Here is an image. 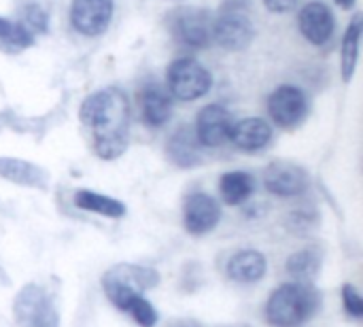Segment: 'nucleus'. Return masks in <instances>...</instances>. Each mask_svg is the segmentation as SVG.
Returning <instances> with one entry per match:
<instances>
[{"label": "nucleus", "instance_id": "nucleus-18", "mask_svg": "<svg viewBox=\"0 0 363 327\" xmlns=\"http://www.w3.org/2000/svg\"><path fill=\"white\" fill-rule=\"evenodd\" d=\"M0 179L30 189H47L49 187V172L34 162L0 155Z\"/></svg>", "mask_w": 363, "mask_h": 327}, {"label": "nucleus", "instance_id": "nucleus-21", "mask_svg": "<svg viewBox=\"0 0 363 327\" xmlns=\"http://www.w3.org/2000/svg\"><path fill=\"white\" fill-rule=\"evenodd\" d=\"M72 202L79 211L94 213V215H100L106 219H121L128 213V206L121 200L100 194V192H94V189H77L72 196Z\"/></svg>", "mask_w": 363, "mask_h": 327}, {"label": "nucleus", "instance_id": "nucleus-3", "mask_svg": "<svg viewBox=\"0 0 363 327\" xmlns=\"http://www.w3.org/2000/svg\"><path fill=\"white\" fill-rule=\"evenodd\" d=\"M251 0H223L213 15V43L223 51H245L255 38Z\"/></svg>", "mask_w": 363, "mask_h": 327}, {"label": "nucleus", "instance_id": "nucleus-30", "mask_svg": "<svg viewBox=\"0 0 363 327\" xmlns=\"http://www.w3.org/2000/svg\"><path fill=\"white\" fill-rule=\"evenodd\" d=\"M340 9H345V11H351L355 4H357V0H334Z\"/></svg>", "mask_w": 363, "mask_h": 327}, {"label": "nucleus", "instance_id": "nucleus-32", "mask_svg": "<svg viewBox=\"0 0 363 327\" xmlns=\"http://www.w3.org/2000/svg\"><path fill=\"white\" fill-rule=\"evenodd\" d=\"M228 327H251V326H242V323H240V326H228Z\"/></svg>", "mask_w": 363, "mask_h": 327}, {"label": "nucleus", "instance_id": "nucleus-22", "mask_svg": "<svg viewBox=\"0 0 363 327\" xmlns=\"http://www.w3.org/2000/svg\"><path fill=\"white\" fill-rule=\"evenodd\" d=\"M323 266V249L319 247H304L291 253L285 262V272L291 281L298 283H313Z\"/></svg>", "mask_w": 363, "mask_h": 327}, {"label": "nucleus", "instance_id": "nucleus-16", "mask_svg": "<svg viewBox=\"0 0 363 327\" xmlns=\"http://www.w3.org/2000/svg\"><path fill=\"white\" fill-rule=\"evenodd\" d=\"M102 292L117 311L125 313L138 327L157 326L160 315H157L155 306L145 298V294H138L132 289H119V287H108Z\"/></svg>", "mask_w": 363, "mask_h": 327}, {"label": "nucleus", "instance_id": "nucleus-25", "mask_svg": "<svg viewBox=\"0 0 363 327\" xmlns=\"http://www.w3.org/2000/svg\"><path fill=\"white\" fill-rule=\"evenodd\" d=\"M19 15H21L19 21H21L34 36L47 34V32H49V23H51L49 11H47L40 2H26V4L21 6Z\"/></svg>", "mask_w": 363, "mask_h": 327}, {"label": "nucleus", "instance_id": "nucleus-13", "mask_svg": "<svg viewBox=\"0 0 363 327\" xmlns=\"http://www.w3.org/2000/svg\"><path fill=\"white\" fill-rule=\"evenodd\" d=\"M274 140V126L264 117H245L232 123L230 140L238 151L255 155L266 151Z\"/></svg>", "mask_w": 363, "mask_h": 327}, {"label": "nucleus", "instance_id": "nucleus-9", "mask_svg": "<svg viewBox=\"0 0 363 327\" xmlns=\"http://www.w3.org/2000/svg\"><path fill=\"white\" fill-rule=\"evenodd\" d=\"M115 17V0H72L68 9L70 28L85 36H102Z\"/></svg>", "mask_w": 363, "mask_h": 327}, {"label": "nucleus", "instance_id": "nucleus-19", "mask_svg": "<svg viewBox=\"0 0 363 327\" xmlns=\"http://www.w3.org/2000/svg\"><path fill=\"white\" fill-rule=\"evenodd\" d=\"M166 155L177 168H196L202 164V147L191 126H179L166 140Z\"/></svg>", "mask_w": 363, "mask_h": 327}, {"label": "nucleus", "instance_id": "nucleus-10", "mask_svg": "<svg viewBox=\"0 0 363 327\" xmlns=\"http://www.w3.org/2000/svg\"><path fill=\"white\" fill-rule=\"evenodd\" d=\"M223 217L219 200L206 192H194L183 202V226L191 236L211 234Z\"/></svg>", "mask_w": 363, "mask_h": 327}, {"label": "nucleus", "instance_id": "nucleus-17", "mask_svg": "<svg viewBox=\"0 0 363 327\" xmlns=\"http://www.w3.org/2000/svg\"><path fill=\"white\" fill-rule=\"evenodd\" d=\"M268 275V257L257 249H240L225 262V277L238 285H255Z\"/></svg>", "mask_w": 363, "mask_h": 327}, {"label": "nucleus", "instance_id": "nucleus-28", "mask_svg": "<svg viewBox=\"0 0 363 327\" xmlns=\"http://www.w3.org/2000/svg\"><path fill=\"white\" fill-rule=\"evenodd\" d=\"M270 13H289L298 6V0H262Z\"/></svg>", "mask_w": 363, "mask_h": 327}, {"label": "nucleus", "instance_id": "nucleus-31", "mask_svg": "<svg viewBox=\"0 0 363 327\" xmlns=\"http://www.w3.org/2000/svg\"><path fill=\"white\" fill-rule=\"evenodd\" d=\"M0 285H9V277L4 275V270L0 268Z\"/></svg>", "mask_w": 363, "mask_h": 327}, {"label": "nucleus", "instance_id": "nucleus-20", "mask_svg": "<svg viewBox=\"0 0 363 327\" xmlns=\"http://www.w3.org/2000/svg\"><path fill=\"white\" fill-rule=\"evenodd\" d=\"M257 181L251 172L247 170H230L223 172L219 179V194L223 204L228 206H242L249 202L255 194Z\"/></svg>", "mask_w": 363, "mask_h": 327}, {"label": "nucleus", "instance_id": "nucleus-26", "mask_svg": "<svg viewBox=\"0 0 363 327\" xmlns=\"http://www.w3.org/2000/svg\"><path fill=\"white\" fill-rule=\"evenodd\" d=\"M340 298H342V309L345 313L355 319V321H362L363 319V298L362 294L357 292L355 285L347 283L342 289H340Z\"/></svg>", "mask_w": 363, "mask_h": 327}, {"label": "nucleus", "instance_id": "nucleus-5", "mask_svg": "<svg viewBox=\"0 0 363 327\" xmlns=\"http://www.w3.org/2000/svg\"><path fill=\"white\" fill-rule=\"evenodd\" d=\"M174 43L187 49H206L213 43V15L202 6H179L166 15Z\"/></svg>", "mask_w": 363, "mask_h": 327}, {"label": "nucleus", "instance_id": "nucleus-14", "mask_svg": "<svg viewBox=\"0 0 363 327\" xmlns=\"http://www.w3.org/2000/svg\"><path fill=\"white\" fill-rule=\"evenodd\" d=\"M172 96L157 81H147L138 92L140 119L147 128L160 130L172 119Z\"/></svg>", "mask_w": 363, "mask_h": 327}, {"label": "nucleus", "instance_id": "nucleus-8", "mask_svg": "<svg viewBox=\"0 0 363 327\" xmlns=\"http://www.w3.org/2000/svg\"><path fill=\"white\" fill-rule=\"evenodd\" d=\"M264 187L277 198H300L311 189V174L304 166L287 160H274L264 170Z\"/></svg>", "mask_w": 363, "mask_h": 327}, {"label": "nucleus", "instance_id": "nucleus-23", "mask_svg": "<svg viewBox=\"0 0 363 327\" xmlns=\"http://www.w3.org/2000/svg\"><path fill=\"white\" fill-rule=\"evenodd\" d=\"M362 34L363 17L359 13H355L353 19L347 26V32H345L342 45H340V74H342L345 81H351L355 70H357L359 49H362Z\"/></svg>", "mask_w": 363, "mask_h": 327}, {"label": "nucleus", "instance_id": "nucleus-15", "mask_svg": "<svg viewBox=\"0 0 363 327\" xmlns=\"http://www.w3.org/2000/svg\"><path fill=\"white\" fill-rule=\"evenodd\" d=\"M162 277L151 266H138V264H117L108 268L102 275V289L104 287H119V289H132L147 294L160 285Z\"/></svg>", "mask_w": 363, "mask_h": 327}, {"label": "nucleus", "instance_id": "nucleus-2", "mask_svg": "<svg viewBox=\"0 0 363 327\" xmlns=\"http://www.w3.org/2000/svg\"><path fill=\"white\" fill-rule=\"evenodd\" d=\"M321 304L323 296L313 283L289 281L272 289L264 317L270 327H304L319 315Z\"/></svg>", "mask_w": 363, "mask_h": 327}, {"label": "nucleus", "instance_id": "nucleus-24", "mask_svg": "<svg viewBox=\"0 0 363 327\" xmlns=\"http://www.w3.org/2000/svg\"><path fill=\"white\" fill-rule=\"evenodd\" d=\"M36 43V36L17 19L0 17V45H4L11 51L30 49Z\"/></svg>", "mask_w": 363, "mask_h": 327}, {"label": "nucleus", "instance_id": "nucleus-1", "mask_svg": "<svg viewBox=\"0 0 363 327\" xmlns=\"http://www.w3.org/2000/svg\"><path fill=\"white\" fill-rule=\"evenodd\" d=\"M130 117V98L117 85L91 92L79 106V119L91 132V149L104 162L119 160L128 151Z\"/></svg>", "mask_w": 363, "mask_h": 327}, {"label": "nucleus", "instance_id": "nucleus-11", "mask_svg": "<svg viewBox=\"0 0 363 327\" xmlns=\"http://www.w3.org/2000/svg\"><path fill=\"white\" fill-rule=\"evenodd\" d=\"M232 123V113L223 104L211 102L198 111L194 121V134L202 149H219L230 140Z\"/></svg>", "mask_w": 363, "mask_h": 327}, {"label": "nucleus", "instance_id": "nucleus-12", "mask_svg": "<svg viewBox=\"0 0 363 327\" xmlns=\"http://www.w3.org/2000/svg\"><path fill=\"white\" fill-rule=\"evenodd\" d=\"M298 30L306 43L315 47H325L336 34L334 11L323 0H311L298 11Z\"/></svg>", "mask_w": 363, "mask_h": 327}, {"label": "nucleus", "instance_id": "nucleus-4", "mask_svg": "<svg viewBox=\"0 0 363 327\" xmlns=\"http://www.w3.org/2000/svg\"><path fill=\"white\" fill-rule=\"evenodd\" d=\"M213 87L211 70L196 57L183 55L170 62L166 68V89L172 100L194 102L204 98Z\"/></svg>", "mask_w": 363, "mask_h": 327}, {"label": "nucleus", "instance_id": "nucleus-27", "mask_svg": "<svg viewBox=\"0 0 363 327\" xmlns=\"http://www.w3.org/2000/svg\"><path fill=\"white\" fill-rule=\"evenodd\" d=\"M315 223H317L315 211H294L289 213V219H287V228L298 234H306Z\"/></svg>", "mask_w": 363, "mask_h": 327}, {"label": "nucleus", "instance_id": "nucleus-7", "mask_svg": "<svg viewBox=\"0 0 363 327\" xmlns=\"http://www.w3.org/2000/svg\"><path fill=\"white\" fill-rule=\"evenodd\" d=\"M266 109L272 126L281 130H296L311 115V96L300 85L283 83L270 92Z\"/></svg>", "mask_w": 363, "mask_h": 327}, {"label": "nucleus", "instance_id": "nucleus-29", "mask_svg": "<svg viewBox=\"0 0 363 327\" xmlns=\"http://www.w3.org/2000/svg\"><path fill=\"white\" fill-rule=\"evenodd\" d=\"M168 327H202L198 321L194 319H179V321H172Z\"/></svg>", "mask_w": 363, "mask_h": 327}, {"label": "nucleus", "instance_id": "nucleus-6", "mask_svg": "<svg viewBox=\"0 0 363 327\" xmlns=\"http://www.w3.org/2000/svg\"><path fill=\"white\" fill-rule=\"evenodd\" d=\"M17 327H60V313L53 296L38 283L23 285L13 300Z\"/></svg>", "mask_w": 363, "mask_h": 327}]
</instances>
